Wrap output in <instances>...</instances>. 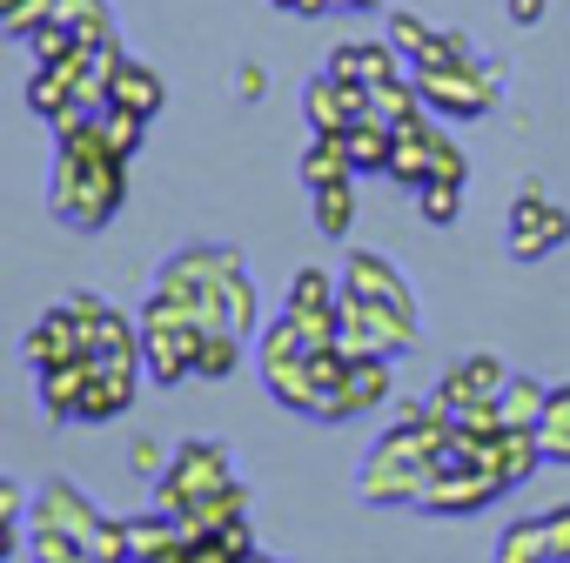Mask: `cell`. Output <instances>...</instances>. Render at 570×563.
<instances>
[{"label":"cell","instance_id":"cell-14","mask_svg":"<svg viewBox=\"0 0 570 563\" xmlns=\"http://www.w3.org/2000/svg\"><path fill=\"white\" fill-rule=\"evenodd\" d=\"M436 141H443V128L430 121V108H423V115H410V121H396L390 181H403V188H423V181L436 175Z\"/></svg>","mask_w":570,"mask_h":563},{"label":"cell","instance_id":"cell-3","mask_svg":"<svg viewBox=\"0 0 570 563\" xmlns=\"http://www.w3.org/2000/svg\"><path fill=\"white\" fill-rule=\"evenodd\" d=\"M222 483H235V450L222 436H181L168 470L155 476V510L168 516H188L195 503H208Z\"/></svg>","mask_w":570,"mask_h":563},{"label":"cell","instance_id":"cell-15","mask_svg":"<svg viewBox=\"0 0 570 563\" xmlns=\"http://www.w3.org/2000/svg\"><path fill=\"white\" fill-rule=\"evenodd\" d=\"M21 356H28V369H55V363H75V356H88V336H81L75 309H68V303H55V309H48L35 329H28Z\"/></svg>","mask_w":570,"mask_h":563},{"label":"cell","instance_id":"cell-18","mask_svg":"<svg viewBox=\"0 0 570 563\" xmlns=\"http://www.w3.org/2000/svg\"><path fill=\"white\" fill-rule=\"evenodd\" d=\"M88 376H95V363H88V356H75V363H55V369H35V383H41V409H48L55 423H81Z\"/></svg>","mask_w":570,"mask_h":563},{"label":"cell","instance_id":"cell-20","mask_svg":"<svg viewBox=\"0 0 570 563\" xmlns=\"http://www.w3.org/2000/svg\"><path fill=\"white\" fill-rule=\"evenodd\" d=\"M135 383H141V376H128V369H95V376H88V396H81V423H115V416H128V409H135Z\"/></svg>","mask_w":570,"mask_h":563},{"label":"cell","instance_id":"cell-1","mask_svg":"<svg viewBox=\"0 0 570 563\" xmlns=\"http://www.w3.org/2000/svg\"><path fill=\"white\" fill-rule=\"evenodd\" d=\"M168 309L195 316L202 329H235V336H262V296H255V275L248 255L228 241H188L155 268V289Z\"/></svg>","mask_w":570,"mask_h":563},{"label":"cell","instance_id":"cell-39","mask_svg":"<svg viewBox=\"0 0 570 563\" xmlns=\"http://www.w3.org/2000/svg\"><path fill=\"white\" fill-rule=\"evenodd\" d=\"M503 14H510V28H537L550 14V0H503Z\"/></svg>","mask_w":570,"mask_h":563},{"label":"cell","instance_id":"cell-27","mask_svg":"<svg viewBox=\"0 0 570 563\" xmlns=\"http://www.w3.org/2000/svg\"><path fill=\"white\" fill-rule=\"evenodd\" d=\"M390 148H396V128L376 121V115H363V121L350 128V161H356V175H390Z\"/></svg>","mask_w":570,"mask_h":563},{"label":"cell","instance_id":"cell-22","mask_svg":"<svg viewBox=\"0 0 570 563\" xmlns=\"http://www.w3.org/2000/svg\"><path fill=\"white\" fill-rule=\"evenodd\" d=\"M336 303H343V275L330 268H296L289 296H282V309H296V316H336Z\"/></svg>","mask_w":570,"mask_h":563},{"label":"cell","instance_id":"cell-29","mask_svg":"<svg viewBox=\"0 0 570 563\" xmlns=\"http://www.w3.org/2000/svg\"><path fill=\"white\" fill-rule=\"evenodd\" d=\"M55 21L75 28L88 48H115V14H108V0H55Z\"/></svg>","mask_w":570,"mask_h":563},{"label":"cell","instance_id":"cell-5","mask_svg":"<svg viewBox=\"0 0 570 563\" xmlns=\"http://www.w3.org/2000/svg\"><path fill=\"white\" fill-rule=\"evenodd\" d=\"M336 349L343 356H403V349H416V323L343 289V303H336Z\"/></svg>","mask_w":570,"mask_h":563},{"label":"cell","instance_id":"cell-35","mask_svg":"<svg viewBox=\"0 0 570 563\" xmlns=\"http://www.w3.org/2000/svg\"><path fill=\"white\" fill-rule=\"evenodd\" d=\"M416 208H423L430 228H450V221L463 215V181H423V188H416Z\"/></svg>","mask_w":570,"mask_h":563},{"label":"cell","instance_id":"cell-9","mask_svg":"<svg viewBox=\"0 0 570 563\" xmlns=\"http://www.w3.org/2000/svg\"><path fill=\"white\" fill-rule=\"evenodd\" d=\"M503 383H510V369L490 356V349H476V356H456L450 369H443V383L430 389V403L456 423L463 409H476V403H497L503 396Z\"/></svg>","mask_w":570,"mask_h":563},{"label":"cell","instance_id":"cell-34","mask_svg":"<svg viewBox=\"0 0 570 563\" xmlns=\"http://www.w3.org/2000/svg\"><path fill=\"white\" fill-rule=\"evenodd\" d=\"M28 556H35V563H88V543L68 536V530L35 523V530H28Z\"/></svg>","mask_w":570,"mask_h":563},{"label":"cell","instance_id":"cell-32","mask_svg":"<svg viewBox=\"0 0 570 563\" xmlns=\"http://www.w3.org/2000/svg\"><path fill=\"white\" fill-rule=\"evenodd\" d=\"M95 128H101V141H108L115 155H128V161H135L141 135H148V121H141V115H128V108H115V101H108V108H95Z\"/></svg>","mask_w":570,"mask_h":563},{"label":"cell","instance_id":"cell-40","mask_svg":"<svg viewBox=\"0 0 570 563\" xmlns=\"http://www.w3.org/2000/svg\"><path fill=\"white\" fill-rule=\"evenodd\" d=\"M235 88H242V95L255 101V95H262V68H242V75H235Z\"/></svg>","mask_w":570,"mask_h":563},{"label":"cell","instance_id":"cell-38","mask_svg":"<svg viewBox=\"0 0 570 563\" xmlns=\"http://www.w3.org/2000/svg\"><path fill=\"white\" fill-rule=\"evenodd\" d=\"M543 530H550V563H570V503H550Z\"/></svg>","mask_w":570,"mask_h":563},{"label":"cell","instance_id":"cell-25","mask_svg":"<svg viewBox=\"0 0 570 563\" xmlns=\"http://www.w3.org/2000/svg\"><path fill=\"white\" fill-rule=\"evenodd\" d=\"M309 221H316V235H350V221H356V175L309 188Z\"/></svg>","mask_w":570,"mask_h":563},{"label":"cell","instance_id":"cell-42","mask_svg":"<svg viewBox=\"0 0 570 563\" xmlns=\"http://www.w3.org/2000/svg\"><path fill=\"white\" fill-rule=\"evenodd\" d=\"M242 563H282V556H268V550H248V556H242Z\"/></svg>","mask_w":570,"mask_h":563},{"label":"cell","instance_id":"cell-12","mask_svg":"<svg viewBox=\"0 0 570 563\" xmlns=\"http://www.w3.org/2000/svg\"><path fill=\"white\" fill-rule=\"evenodd\" d=\"M303 115H309V135H350V128L370 115V88L336 81V75H309V88H303Z\"/></svg>","mask_w":570,"mask_h":563},{"label":"cell","instance_id":"cell-43","mask_svg":"<svg viewBox=\"0 0 570 563\" xmlns=\"http://www.w3.org/2000/svg\"><path fill=\"white\" fill-rule=\"evenodd\" d=\"M268 8H289V14H296V8H303V0H268Z\"/></svg>","mask_w":570,"mask_h":563},{"label":"cell","instance_id":"cell-17","mask_svg":"<svg viewBox=\"0 0 570 563\" xmlns=\"http://www.w3.org/2000/svg\"><path fill=\"white\" fill-rule=\"evenodd\" d=\"M108 101L115 108H128V115H141V121H155L161 108H168V88H161V75L148 68V61H115V81H108Z\"/></svg>","mask_w":570,"mask_h":563},{"label":"cell","instance_id":"cell-36","mask_svg":"<svg viewBox=\"0 0 570 563\" xmlns=\"http://www.w3.org/2000/svg\"><path fill=\"white\" fill-rule=\"evenodd\" d=\"M423 41H430V28H423L410 8H390V48H396L403 61H416V55H423Z\"/></svg>","mask_w":570,"mask_h":563},{"label":"cell","instance_id":"cell-33","mask_svg":"<svg viewBox=\"0 0 570 563\" xmlns=\"http://www.w3.org/2000/svg\"><path fill=\"white\" fill-rule=\"evenodd\" d=\"M430 68H476V48L463 34H430L423 55L410 61V75H430Z\"/></svg>","mask_w":570,"mask_h":563},{"label":"cell","instance_id":"cell-44","mask_svg":"<svg viewBox=\"0 0 570 563\" xmlns=\"http://www.w3.org/2000/svg\"><path fill=\"white\" fill-rule=\"evenodd\" d=\"M88 563H101V556H88Z\"/></svg>","mask_w":570,"mask_h":563},{"label":"cell","instance_id":"cell-24","mask_svg":"<svg viewBox=\"0 0 570 563\" xmlns=\"http://www.w3.org/2000/svg\"><path fill=\"white\" fill-rule=\"evenodd\" d=\"M490 563H550V530H543V516H517V523H503Z\"/></svg>","mask_w":570,"mask_h":563},{"label":"cell","instance_id":"cell-21","mask_svg":"<svg viewBox=\"0 0 570 563\" xmlns=\"http://www.w3.org/2000/svg\"><path fill=\"white\" fill-rule=\"evenodd\" d=\"M181 523V536H208V530H228V523H248V483L235 476V483H222L208 503H195L188 516H175Z\"/></svg>","mask_w":570,"mask_h":563},{"label":"cell","instance_id":"cell-28","mask_svg":"<svg viewBox=\"0 0 570 563\" xmlns=\"http://www.w3.org/2000/svg\"><path fill=\"white\" fill-rule=\"evenodd\" d=\"M497 403H503V423H510V429H543V409H550V383H537V376H510Z\"/></svg>","mask_w":570,"mask_h":563},{"label":"cell","instance_id":"cell-19","mask_svg":"<svg viewBox=\"0 0 570 563\" xmlns=\"http://www.w3.org/2000/svg\"><path fill=\"white\" fill-rule=\"evenodd\" d=\"M262 389L282 403V409H296V416H316V376H309V356H282V363H255Z\"/></svg>","mask_w":570,"mask_h":563},{"label":"cell","instance_id":"cell-37","mask_svg":"<svg viewBox=\"0 0 570 563\" xmlns=\"http://www.w3.org/2000/svg\"><path fill=\"white\" fill-rule=\"evenodd\" d=\"M168 456H175V450H161L155 436H135V443H128V463H135V470H141L148 483H155V476L168 470Z\"/></svg>","mask_w":570,"mask_h":563},{"label":"cell","instance_id":"cell-6","mask_svg":"<svg viewBox=\"0 0 570 563\" xmlns=\"http://www.w3.org/2000/svg\"><path fill=\"white\" fill-rule=\"evenodd\" d=\"M416 88H423V108L430 115H450V121H483V115H497V95H503V68H430V75H416Z\"/></svg>","mask_w":570,"mask_h":563},{"label":"cell","instance_id":"cell-7","mask_svg":"<svg viewBox=\"0 0 570 563\" xmlns=\"http://www.w3.org/2000/svg\"><path fill=\"white\" fill-rule=\"evenodd\" d=\"M570 241V215L543 195V181L530 175L523 188H517V201H510V228H503V248L517 255V261H543V255H557Z\"/></svg>","mask_w":570,"mask_h":563},{"label":"cell","instance_id":"cell-16","mask_svg":"<svg viewBox=\"0 0 570 563\" xmlns=\"http://www.w3.org/2000/svg\"><path fill=\"white\" fill-rule=\"evenodd\" d=\"M323 75H336V81H356V88H376V81L403 75V55H396L390 41H343V48H330Z\"/></svg>","mask_w":570,"mask_h":563},{"label":"cell","instance_id":"cell-11","mask_svg":"<svg viewBox=\"0 0 570 563\" xmlns=\"http://www.w3.org/2000/svg\"><path fill=\"white\" fill-rule=\"evenodd\" d=\"M390 363H396V356H350V376H343V389L323 403V423H356V416L383 409V403L396 396Z\"/></svg>","mask_w":570,"mask_h":563},{"label":"cell","instance_id":"cell-23","mask_svg":"<svg viewBox=\"0 0 570 563\" xmlns=\"http://www.w3.org/2000/svg\"><path fill=\"white\" fill-rule=\"evenodd\" d=\"M356 161H350V135H309L303 148V188H323V181H350Z\"/></svg>","mask_w":570,"mask_h":563},{"label":"cell","instance_id":"cell-4","mask_svg":"<svg viewBox=\"0 0 570 563\" xmlns=\"http://www.w3.org/2000/svg\"><path fill=\"white\" fill-rule=\"evenodd\" d=\"M195 349H202V323L168 309L161 296H148V309H141V363H148V376L161 389L195 383Z\"/></svg>","mask_w":570,"mask_h":563},{"label":"cell","instance_id":"cell-41","mask_svg":"<svg viewBox=\"0 0 570 563\" xmlns=\"http://www.w3.org/2000/svg\"><path fill=\"white\" fill-rule=\"evenodd\" d=\"M383 0H336V14H376Z\"/></svg>","mask_w":570,"mask_h":563},{"label":"cell","instance_id":"cell-26","mask_svg":"<svg viewBox=\"0 0 570 563\" xmlns=\"http://www.w3.org/2000/svg\"><path fill=\"white\" fill-rule=\"evenodd\" d=\"M188 536H181V523L168 516V510H148V516H128V550H135V563H155V556H168V550H181Z\"/></svg>","mask_w":570,"mask_h":563},{"label":"cell","instance_id":"cell-31","mask_svg":"<svg viewBox=\"0 0 570 563\" xmlns=\"http://www.w3.org/2000/svg\"><path fill=\"white\" fill-rule=\"evenodd\" d=\"M543 463L570 470V383H550V409H543Z\"/></svg>","mask_w":570,"mask_h":563},{"label":"cell","instance_id":"cell-13","mask_svg":"<svg viewBox=\"0 0 570 563\" xmlns=\"http://www.w3.org/2000/svg\"><path fill=\"white\" fill-rule=\"evenodd\" d=\"M470 463H483L503 490H523V483L537 476V463H543V436H537V429H510V423H503L497 436H483V443H476V456H470Z\"/></svg>","mask_w":570,"mask_h":563},{"label":"cell","instance_id":"cell-30","mask_svg":"<svg viewBox=\"0 0 570 563\" xmlns=\"http://www.w3.org/2000/svg\"><path fill=\"white\" fill-rule=\"evenodd\" d=\"M242 343H248V336H235V329H202L195 376H202V383H228V376L242 369Z\"/></svg>","mask_w":570,"mask_h":563},{"label":"cell","instance_id":"cell-2","mask_svg":"<svg viewBox=\"0 0 570 563\" xmlns=\"http://www.w3.org/2000/svg\"><path fill=\"white\" fill-rule=\"evenodd\" d=\"M121 201H128V155H115L95 121L55 135V161H48V208H55V221L95 235V228H108L121 215Z\"/></svg>","mask_w":570,"mask_h":563},{"label":"cell","instance_id":"cell-8","mask_svg":"<svg viewBox=\"0 0 570 563\" xmlns=\"http://www.w3.org/2000/svg\"><path fill=\"white\" fill-rule=\"evenodd\" d=\"M497 496H510V490H503L483 463H436L416 510H430V516H476V510H490Z\"/></svg>","mask_w":570,"mask_h":563},{"label":"cell","instance_id":"cell-10","mask_svg":"<svg viewBox=\"0 0 570 563\" xmlns=\"http://www.w3.org/2000/svg\"><path fill=\"white\" fill-rule=\"evenodd\" d=\"M343 289L363 296V303H383V309H396V316L416 323V296H410L403 268H396L390 255H376V248H350V255H343Z\"/></svg>","mask_w":570,"mask_h":563}]
</instances>
